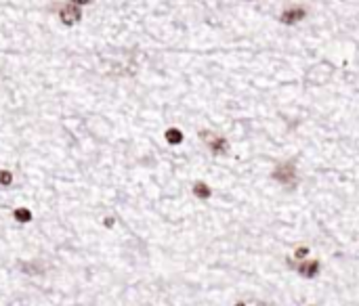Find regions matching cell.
I'll list each match as a JSON object with an SVG mask.
<instances>
[{
	"instance_id": "obj_4",
	"label": "cell",
	"mask_w": 359,
	"mask_h": 306,
	"mask_svg": "<svg viewBox=\"0 0 359 306\" xmlns=\"http://www.w3.org/2000/svg\"><path fill=\"white\" fill-rule=\"evenodd\" d=\"M307 17V11L303 6H292V9H286L282 15H280V21L283 25H292V24H298V21H303Z\"/></svg>"
},
{
	"instance_id": "obj_3",
	"label": "cell",
	"mask_w": 359,
	"mask_h": 306,
	"mask_svg": "<svg viewBox=\"0 0 359 306\" xmlns=\"http://www.w3.org/2000/svg\"><path fill=\"white\" fill-rule=\"evenodd\" d=\"M59 19H61L63 25H76L78 21L82 19V9L78 4H65L59 9Z\"/></svg>"
},
{
	"instance_id": "obj_8",
	"label": "cell",
	"mask_w": 359,
	"mask_h": 306,
	"mask_svg": "<svg viewBox=\"0 0 359 306\" xmlns=\"http://www.w3.org/2000/svg\"><path fill=\"white\" fill-rule=\"evenodd\" d=\"M15 218L19 222H29L32 220V212L26 210V208H19V210H15Z\"/></svg>"
},
{
	"instance_id": "obj_9",
	"label": "cell",
	"mask_w": 359,
	"mask_h": 306,
	"mask_svg": "<svg viewBox=\"0 0 359 306\" xmlns=\"http://www.w3.org/2000/svg\"><path fill=\"white\" fill-rule=\"evenodd\" d=\"M0 185L2 187H11L13 185V174L9 170H0Z\"/></svg>"
},
{
	"instance_id": "obj_6",
	"label": "cell",
	"mask_w": 359,
	"mask_h": 306,
	"mask_svg": "<svg viewBox=\"0 0 359 306\" xmlns=\"http://www.w3.org/2000/svg\"><path fill=\"white\" fill-rule=\"evenodd\" d=\"M193 195H196L198 199H208L212 195V191H210V187H208L206 183H202V181H198V183H193Z\"/></svg>"
},
{
	"instance_id": "obj_5",
	"label": "cell",
	"mask_w": 359,
	"mask_h": 306,
	"mask_svg": "<svg viewBox=\"0 0 359 306\" xmlns=\"http://www.w3.org/2000/svg\"><path fill=\"white\" fill-rule=\"evenodd\" d=\"M288 264L294 266L298 271V275H303V277H307V279L317 277V273H319V262H317V260H305V262H301V264H292L288 260Z\"/></svg>"
},
{
	"instance_id": "obj_10",
	"label": "cell",
	"mask_w": 359,
	"mask_h": 306,
	"mask_svg": "<svg viewBox=\"0 0 359 306\" xmlns=\"http://www.w3.org/2000/svg\"><path fill=\"white\" fill-rule=\"evenodd\" d=\"M307 256H309V248H307V245H301V248H296V250H294V258L305 260Z\"/></svg>"
},
{
	"instance_id": "obj_7",
	"label": "cell",
	"mask_w": 359,
	"mask_h": 306,
	"mask_svg": "<svg viewBox=\"0 0 359 306\" xmlns=\"http://www.w3.org/2000/svg\"><path fill=\"white\" fill-rule=\"evenodd\" d=\"M164 137H166V141H168L170 145H181L183 143V132L179 130V128H168Z\"/></svg>"
},
{
	"instance_id": "obj_1",
	"label": "cell",
	"mask_w": 359,
	"mask_h": 306,
	"mask_svg": "<svg viewBox=\"0 0 359 306\" xmlns=\"http://www.w3.org/2000/svg\"><path fill=\"white\" fill-rule=\"evenodd\" d=\"M271 176H273V181H278L283 187H294L296 185V168H294L292 162L278 164Z\"/></svg>"
},
{
	"instance_id": "obj_11",
	"label": "cell",
	"mask_w": 359,
	"mask_h": 306,
	"mask_svg": "<svg viewBox=\"0 0 359 306\" xmlns=\"http://www.w3.org/2000/svg\"><path fill=\"white\" fill-rule=\"evenodd\" d=\"M70 2H72V4H78V6H82V4H88V2H91V0H70Z\"/></svg>"
},
{
	"instance_id": "obj_2",
	"label": "cell",
	"mask_w": 359,
	"mask_h": 306,
	"mask_svg": "<svg viewBox=\"0 0 359 306\" xmlns=\"http://www.w3.org/2000/svg\"><path fill=\"white\" fill-rule=\"evenodd\" d=\"M200 137H202V141L210 147V151L214 153V155H225L227 151H229V143H227V139H223V137H219V134H214V132H208V130H202L200 132Z\"/></svg>"
},
{
	"instance_id": "obj_12",
	"label": "cell",
	"mask_w": 359,
	"mask_h": 306,
	"mask_svg": "<svg viewBox=\"0 0 359 306\" xmlns=\"http://www.w3.org/2000/svg\"><path fill=\"white\" fill-rule=\"evenodd\" d=\"M235 306H246V304H244V302H237V304H235Z\"/></svg>"
}]
</instances>
